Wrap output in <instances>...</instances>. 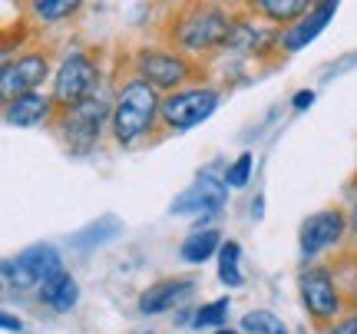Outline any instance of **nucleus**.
<instances>
[{"label":"nucleus","instance_id":"27","mask_svg":"<svg viewBox=\"0 0 357 334\" xmlns=\"http://www.w3.org/2000/svg\"><path fill=\"white\" fill-rule=\"evenodd\" d=\"M311 103H314V93H311V90H301V93H298V96L291 100L294 109H307Z\"/></svg>","mask_w":357,"mask_h":334},{"label":"nucleus","instance_id":"21","mask_svg":"<svg viewBox=\"0 0 357 334\" xmlns=\"http://www.w3.org/2000/svg\"><path fill=\"white\" fill-rule=\"evenodd\" d=\"M229 308H231L229 298L208 301V305H202V308L195 311L192 328H195V331H202V328H225V321H229Z\"/></svg>","mask_w":357,"mask_h":334},{"label":"nucleus","instance_id":"24","mask_svg":"<svg viewBox=\"0 0 357 334\" xmlns=\"http://www.w3.org/2000/svg\"><path fill=\"white\" fill-rule=\"evenodd\" d=\"M252 166H255V155L242 153L229 169H225V185H229V189H245L248 179H252Z\"/></svg>","mask_w":357,"mask_h":334},{"label":"nucleus","instance_id":"10","mask_svg":"<svg viewBox=\"0 0 357 334\" xmlns=\"http://www.w3.org/2000/svg\"><path fill=\"white\" fill-rule=\"evenodd\" d=\"M50 77V53L47 50H30L20 53L17 60H3L0 66V96L3 103L13 96H24V93L40 90Z\"/></svg>","mask_w":357,"mask_h":334},{"label":"nucleus","instance_id":"13","mask_svg":"<svg viewBox=\"0 0 357 334\" xmlns=\"http://www.w3.org/2000/svg\"><path fill=\"white\" fill-rule=\"evenodd\" d=\"M337 3H341V0H318L298 24H291L281 33V50L298 53V50H305L307 43H314V40L324 33V26L331 24V17L337 13Z\"/></svg>","mask_w":357,"mask_h":334},{"label":"nucleus","instance_id":"6","mask_svg":"<svg viewBox=\"0 0 357 334\" xmlns=\"http://www.w3.org/2000/svg\"><path fill=\"white\" fill-rule=\"evenodd\" d=\"M222 103V90L218 86H182L162 96V129L166 132H189L199 123H205L208 116Z\"/></svg>","mask_w":357,"mask_h":334},{"label":"nucleus","instance_id":"1","mask_svg":"<svg viewBox=\"0 0 357 334\" xmlns=\"http://www.w3.org/2000/svg\"><path fill=\"white\" fill-rule=\"evenodd\" d=\"M231 26H235V17L218 0H192L172 13L166 40L172 50L185 56H212L215 50L229 47Z\"/></svg>","mask_w":357,"mask_h":334},{"label":"nucleus","instance_id":"19","mask_svg":"<svg viewBox=\"0 0 357 334\" xmlns=\"http://www.w3.org/2000/svg\"><path fill=\"white\" fill-rule=\"evenodd\" d=\"M79 7H83V0H30V13H33V20L37 24H63L70 17H77Z\"/></svg>","mask_w":357,"mask_h":334},{"label":"nucleus","instance_id":"11","mask_svg":"<svg viewBox=\"0 0 357 334\" xmlns=\"http://www.w3.org/2000/svg\"><path fill=\"white\" fill-rule=\"evenodd\" d=\"M225 199H229L225 176L218 179L215 172H202V176H195V182L172 202V212H176V215H195V219L208 222L218 208L225 206ZM202 222H199L195 229H202Z\"/></svg>","mask_w":357,"mask_h":334},{"label":"nucleus","instance_id":"29","mask_svg":"<svg viewBox=\"0 0 357 334\" xmlns=\"http://www.w3.org/2000/svg\"><path fill=\"white\" fill-rule=\"evenodd\" d=\"M212 334H238V331H231V328H215Z\"/></svg>","mask_w":357,"mask_h":334},{"label":"nucleus","instance_id":"2","mask_svg":"<svg viewBox=\"0 0 357 334\" xmlns=\"http://www.w3.org/2000/svg\"><path fill=\"white\" fill-rule=\"evenodd\" d=\"M155 126H162V90H155L142 77L123 79V86L116 93L113 116H109L116 146L129 149L139 139L153 136Z\"/></svg>","mask_w":357,"mask_h":334},{"label":"nucleus","instance_id":"7","mask_svg":"<svg viewBox=\"0 0 357 334\" xmlns=\"http://www.w3.org/2000/svg\"><path fill=\"white\" fill-rule=\"evenodd\" d=\"M298 291H301V305H305L307 318L314 324H334L344 314L341 284L328 265H307L298 275Z\"/></svg>","mask_w":357,"mask_h":334},{"label":"nucleus","instance_id":"12","mask_svg":"<svg viewBox=\"0 0 357 334\" xmlns=\"http://www.w3.org/2000/svg\"><path fill=\"white\" fill-rule=\"evenodd\" d=\"M281 47V30L265 24L258 17H235L229 37V50L235 53H252V56H265L268 50Z\"/></svg>","mask_w":357,"mask_h":334},{"label":"nucleus","instance_id":"9","mask_svg":"<svg viewBox=\"0 0 357 334\" xmlns=\"http://www.w3.org/2000/svg\"><path fill=\"white\" fill-rule=\"evenodd\" d=\"M351 231V215L344 208H321L314 215H307L298 231V245L305 258H318L324 252H331L344 242V235Z\"/></svg>","mask_w":357,"mask_h":334},{"label":"nucleus","instance_id":"17","mask_svg":"<svg viewBox=\"0 0 357 334\" xmlns=\"http://www.w3.org/2000/svg\"><path fill=\"white\" fill-rule=\"evenodd\" d=\"M37 298H40V305H43V308L56 311V314H66V311L77 308L79 284H77V278H73L70 271L60 268V271H53L50 278L37 288Z\"/></svg>","mask_w":357,"mask_h":334},{"label":"nucleus","instance_id":"28","mask_svg":"<svg viewBox=\"0 0 357 334\" xmlns=\"http://www.w3.org/2000/svg\"><path fill=\"white\" fill-rule=\"evenodd\" d=\"M351 235L357 238V202H354V208H351Z\"/></svg>","mask_w":357,"mask_h":334},{"label":"nucleus","instance_id":"16","mask_svg":"<svg viewBox=\"0 0 357 334\" xmlns=\"http://www.w3.org/2000/svg\"><path fill=\"white\" fill-rule=\"evenodd\" d=\"M314 3H318V0H245V7H248L252 17L278 26V30L281 26L288 30L291 24H298Z\"/></svg>","mask_w":357,"mask_h":334},{"label":"nucleus","instance_id":"18","mask_svg":"<svg viewBox=\"0 0 357 334\" xmlns=\"http://www.w3.org/2000/svg\"><path fill=\"white\" fill-rule=\"evenodd\" d=\"M218 248H222V231L195 229L189 238L182 242L178 255H182V261H189V265H202V261H208L212 255H218Z\"/></svg>","mask_w":357,"mask_h":334},{"label":"nucleus","instance_id":"4","mask_svg":"<svg viewBox=\"0 0 357 334\" xmlns=\"http://www.w3.org/2000/svg\"><path fill=\"white\" fill-rule=\"evenodd\" d=\"M100 90V66L89 56L86 50H70L63 53V60L56 63V73H53V103H56V113L60 109H70V106L86 103L89 96H96Z\"/></svg>","mask_w":357,"mask_h":334},{"label":"nucleus","instance_id":"15","mask_svg":"<svg viewBox=\"0 0 357 334\" xmlns=\"http://www.w3.org/2000/svg\"><path fill=\"white\" fill-rule=\"evenodd\" d=\"M192 291H195V282L189 278H162L139 295V311L142 314H166V311L178 308L182 301H189Z\"/></svg>","mask_w":357,"mask_h":334},{"label":"nucleus","instance_id":"23","mask_svg":"<svg viewBox=\"0 0 357 334\" xmlns=\"http://www.w3.org/2000/svg\"><path fill=\"white\" fill-rule=\"evenodd\" d=\"M242 328H245V334H288L281 318L271 314V311H248L242 318Z\"/></svg>","mask_w":357,"mask_h":334},{"label":"nucleus","instance_id":"26","mask_svg":"<svg viewBox=\"0 0 357 334\" xmlns=\"http://www.w3.org/2000/svg\"><path fill=\"white\" fill-rule=\"evenodd\" d=\"M0 324H3V331H24V321H20V318H13L10 311H3V314H0Z\"/></svg>","mask_w":357,"mask_h":334},{"label":"nucleus","instance_id":"3","mask_svg":"<svg viewBox=\"0 0 357 334\" xmlns=\"http://www.w3.org/2000/svg\"><path fill=\"white\" fill-rule=\"evenodd\" d=\"M109 116H113V106L96 93V96H89L86 103L60 109L56 119H53V129H56L60 142L66 146V153L86 155L89 149H96V142L102 136V126L109 123Z\"/></svg>","mask_w":357,"mask_h":334},{"label":"nucleus","instance_id":"8","mask_svg":"<svg viewBox=\"0 0 357 334\" xmlns=\"http://www.w3.org/2000/svg\"><path fill=\"white\" fill-rule=\"evenodd\" d=\"M63 268V255L53 245H30L17 258L3 261V282L17 291H33L50 278L53 271Z\"/></svg>","mask_w":357,"mask_h":334},{"label":"nucleus","instance_id":"20","mask_svg":"<svg viewBox=\"0 0 357 334\" xmlns=\"http://www.w3.org/2000/svg\"><path fill=\"white\" fill-rule=\"evenodd\" d=\"M218 282L229 284V288H238L245 282L242 275V245L229 238V242H222L218 248Z\"/></svg>","mask_w":357,"mask_h":334},{"label":"nucleus","instance_id":"25","mask_svg":"<svg viewBox=\"0 0 357 334\" xmlns=\"http://www.w3.org/2000/svg\"><path fill=\"white\" fill-rule=\"evenodd\" d=\"M328 334H357V311H344L334 324H328Z\"/></svg>","mask_w":357,"mask_h":334},{"label":"nucleus","instance_id":"22","mask_svg":"<svg viewBox=\"0 0 357 334\" xmlns=\"http://www.w3.org/2000/svg\"><path fill=\"white\" fill-rule=\"evenodd\" d=\"M116 235H119V225H116L113 219H102V222H96V225L83 229L73 242H77V248L89 252V248H100V245H106L109 238H116Z\"/></svg>","mask_w":357,"mask_h":334},{"label":"nucleus","instance_id":"14","mask_svg":"<svg viewBox=\"0 0 357 334\" xmlns=\"http://www.w3.org/2000/svg\"><path fill=\"white\" fill-rule=\"evenodd\" d=\"M56 119V103H53L50 93H24V96H13L3 103V123L17 129H30V126H43Z\"/></svg>","mask_w":357,"mask_h":334},{"label":"nucleus","instance_id":"5","mask_svg":"<svg viewBox=\"0 0 357 334\" xmlns=\"http://www.w3.org/2000/svg\"><path fill=\"white\" fill-rule=\"evenodd\" d=\"M132 70L136 77L153 83L155 90H182L199 77V70L192 63V56L172 50V47H139L132 56Z\"/></svg>","mask_w":357,"mask_h":334}]
</instances>
